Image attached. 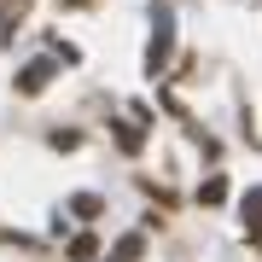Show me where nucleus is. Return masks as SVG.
<instances>
[{
  "label": "nucleus",
  "mask_w": 262,
  "mask_h": 262,
  "mask_svg": "<svg viewBox=\"0 0 262 262\" xmlns=\"http://www.w3.org/2000/svg\"><path fill=\"white\" fill-rule=\"evenodd\" d=\"M169 41H175V24L163 18V24H158V35H151V53H146V70H151V76L163 70V58H169Z\"/></svg>",
  "instance_id": "obj_1"
},
{
  "label": "nucleus",
  "mask_w": 262,
  "mask_h": 262,
  "mask_svg": "<svg viewBox=\"0 0 262 262\" xmlns=\"http://www.w3.org/2000/svg\"><path fill=\"white\" fill-rule=\"evenodd\" d=\"M245 222H251V233H256V227H262V187H256L251 198H245Z\"/></svg>",
  "instance_id": "obj_3"
},
{
  "label": "nucleus",
  "mask_w": 262,
  "mask_h": 262,
  "mask_svg": "<svg viewBox=\"0 0 262 262\" xmlns=\"http://www.w3.org/2000/svg\"><path fill=\"white\" fill-rule=\"evenodd\" d=\"M222 198H227V181H210V187L198 192V204H222Z\"/></svg>",
  "instance_id": "obj_4"
},
{
  "label": "nucleus",
  "mask_w": 262,
  "mask_h": 262,
  "mask_svg": "<svg viewBox=\"0 0 262 262\" xmlns=\"http://www.w3.org/2000/svg\"><path fill=\"white\" fill-rule=\"evenodd\" d=\"M47 82H53V58H35V64L18 76V94H41Z\"/></svg>",
  "instance_id": "obj_2"
}]
</instances>
